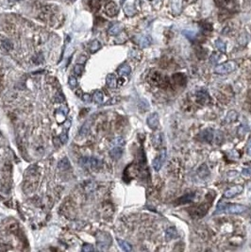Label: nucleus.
<instances>
[{
	"label": "nucleus",
	"instance_id": "obj_7",
	"mask_svg": "<svg viewBox=\"0 0 251 252\" xmlns=\"http://www.w3.org/2000/svg\"><path fill=\"white\" fill-rule=\"evenodd\" d=\"M102 236H99L97 238V242H98V246L101 249H106L110 247V244L111 242V239L110 237L109 234H105L102 233Z\"/></svg>",
	"mask_w": 251,
	"mask_h": 252
},
{
	"label": "nucleus",
	"instance_id": "obj_35",
	"mask_svg": "<svg viewBox=\"0 0 251 252\" xmlns=\"http://www.w3.org/2000/svg\"><path fill=\"white\" fill-rule=\"evenodd\" d=\"M183 34L186 35L188 38H190V39H193L195 36V33L193 32V31H191V32H190V31H183Z\"/></svg>",
	"mask_w": 251,
	"mask_h": 252
},
{
	"label": "nucleus",
	"instance_id": "obj_20",
	"mask_svg": "<svg viewBox=\"0 0 251 252\" xmlns=\"http://www.w3.org/2000/svg\"><path fill=\"white\" fill-rule=\"evenodd\" d=\"M195 197V194H188V195H185L184 196L179 198V203H188L192 201V199Z\"/></svg>",
	"mask_w": 251,
	"mask_h": 252
},
{
	"label": "nucleus",
	"instance_id": "obj_34",
	"mask_svg": "<svg viewBox=\"0 0 251 252\" xmlns=\"http://www.w3.org/2000/svg\"><path fill=\"white\" fill-rule=\"evenodd\" d=\"M246 152L249 156H251V137L248 139L246 144Z\"/></svg>",
	"mask_w": 251,
	"mask_h": 252
},
{
	"label": "nucleus",
	"instance_id": "obj_14",
	"mask_svg": "<svg viewBox=\"0 0 251 252\" xmlns=\"http://www.w3.org/2000/svg\"><path fill=\"white\" fill-rule=\"evenodd\" d=\"M176 236H177V233H176V230L174 227L166 229V240L170 241L174 238H176Z\"/></svg>",
	"mask_w": 251,
	"mask_h": 252
},
{
	"label": "nucleus",
	"instance_id": "obj_18",
	"mask_svg": "<svg viewBox=\"0 0 251 252\" xmlns=\"http://www.w3.org/2000/svg\"><path fill=\"white\" fill-rule=\"evenodd\" d=\"M100 48H101V44L99 43V41H97V40L93 41L92 43H91V45H90V51H91V53H95V52H96Z\"/></svg>",
	"mask_w": 251,
	"mask_h": 252
},
{
	"label": "nucleus",
	"instance_id": "obj_26",
	"mask_svg": "<svg viewBox=\"0 0 251 252\" xmlns=\"http://www.w3.org/2000/svg\"><path fill=\"white\" fill-rule=\"evenodd\" d=\"M90 6L93 9H99L100 8V1L99 0H91Z\"/></svg>",
	"mask_w": 251,
	"mask_h": 252
},
{
	"label": "nucleus",
	"instance_id": "obj_11",
	"mask_svg": "<svg viewBox=\"0 0 251 252\" xmlns=\"http://www.w3.org/2000/svg\"><path fill=\"white\" fill-rule=\"evenodd\" d=\"M106 83L110 88H115L117 85L116 78L113 74H109L106 78Z\"/></svg>",
	"mask_w": 251,
	"mask_h": 252
},
{
	"label": "nucleus",
	"instance_id": "obj_30",
	"mask_svg": "<svg viewBox=\"0 0 251 252\" xmlns=\"http://www.w3.org/2000/svg\"><path fill=\"white\" fill-rule=\"evenodd\" d=\"M68 82H69V85H70L71 87H76V86H77V84H78L77 79H76L75 77H73V76L69 77V80H68Z\"/></svg>",
	"mask_w": 251,
	"mask_h": 252
},
{
	"label": "nucleus",
	"instance_id": "obj_27",
	"mask_svg": "<svg viewBox=\"0 0 251 252\" xmlns=\"http://www.w3.org/2000/svg\"><path fill=\"white\" fill-rule=\"evenodd\" d=\"M112 144L115 146H122L125 144V140L122 137H117V138H115L113 140Z\"/></svg>",
	"mask_w": 251,
	"mask_h": 252
},
{
	"label": "nucleus",
	"instance_id": "obj_15",
	"mask_svg": "<svg viewBox=\"0 0 251 252\" xmlns=\"http://www.w3.org/2000/svg\"><path fill=\"white\" fill-rule=\"evenodd\" d=\"M117 242H118L119 247H121L124 251H127V252H129V251H131V250H132V247H131V246H130V244H129V243L126 242V241L121 240V239H117Z\"/></svg>",
	"mask_w": 251,
	"mask_h": 252
},
{
	"label": "nucleus",
	"instance_id": "obj_6",
	"mask_svg": "<svg viewBox=\"0 0 251 252\" xmlns=\"http://www.w3.org/2000/svg\"><path fill=\"white\" fill-rule=\"evenodd\" d=\"M147 125L148 127L152 130H156L157 128L159 127V124H160V118H159V114L157 112H154V113H151L149 116L147 117Z\"/></svg>",
	"mask_w": 251,
	"mask_h": 252
},
{
	"label": "nucleus",
	"instance_id": "obj_32",
	"mask_svg": "<svg viewBox=\"0 0 251 252\" xmlns=\"http://www.w3.org/2000/svg\"><path fill=\"white\" fill-rule=\"evenodd\" d=\"M218 60H219V55H218L217 53H213V54L211 56V59H210V60H211L212 64H216V62L218 61Z\"/></svg>",
	"mask_w": 251,
	"mask_h": 252
},
{
	"label": "nucleus",
	"instance_id": "obj_21",
	"mask_svg": "<svg viewBox=\"0 0 251 252\" xmlns=\"http://www.w3.org/2000/svg\"><path fill=\"white\" fill-rule=\"evenodd\" d=\"M238 118V113L234 111H229L227 115V118L226 120L228 122V123H231V122H234L235 120H237Z\"/></svg>",
	"mask_w": 251,
	"mask_h": 252
},
{
	"label": "nucleus",
	"instance_id": "obj_29",
	"mask_svg": "<svg viewBox=\"0 0 251 252\" xmlns=\"http://www.w3.org/2000/svg\"><path fill=\"white\" fill-rule=\"evenodd\" d=\"M60 140L61 141L62 144H65L67 142V140H68V134H67V132L65 130L62 131V133L60 135Z\"/></svg>",
	"mask_w": 251,
	"mask_h": 252
},
{
	"label": "nucleus",
	"instance_id": "obj_9",
	"mask_svg": "<svg viewBox=\"0 0 251 252\" xmlns=\"http://www.w3.org/2000/svg\"><path fill=\"white\" fill-rule=\"evenodd\" d=\"M198 138H200L199 140H201V141L210 143L213 139V133L211 130H205L198 135Z\"/></svg>",
	"mask_w": 251,
	"mask_h": 252
},
{
	"label": "nucleus",
	"instance_id": "obj_28",
	"mask_svg": "<svg viewBox=\"0 0 251 252\" xmlns=\"http://www.w3.org/2000/svg\"><path fill=\"white\" fill-rule=\"evenodd\" d=\"M82 71H83V66L81 65V64H77V65H75V67H74V72H75V74L77 75V76H80L81 74H82Z\"/></svg>",
	"mask_w": 251,
	"mask_h": 252
},
{
	"label": "nucleus",
	"instance_id": "obj_38",
	"mask_svg": "<svg viewBox=\"0 0 251 252\" xmlns=\"http://www.w3.org/2000/svg\"><path fill=\"white\" fill-rule=\"evenodd\" d=\"M122 1H123V2H124V1H125V0H122Z\"/></svg>",
	"mask_w": 251,
	"mask_h": 252
},
{
	"label": "nucleus",
	"instance_id": "obj_24",
	"mask_svg": "<svg viewBox=\"0 0 251 252\" xmlns=\"http://www.w3.org/2000/svg\"><path fill=\"white\" fill-rule=\"evenodd\" d=\"M1 45L2 46L6 49V50H10L13 48V44H12V42L9 41V40H3L1 42Z\"/></svg>",
	"mask_w": 251,
	"mask_h": 252
},
{
	"label": "nucleus",
	"instance_id": "obj_8",
	"mask_svg": "<svg viewBox=\"0 0 251 252\" xmlns=\"http://www.w3.org/2000/svg\"><path fill=\"white\" fill-rule=\"evenodd\" d=\"M118 12H119V8L114 2H110L105 7V13L110 17H113V16L117 15Z\"/></svg>",
	"mask_w": 251,
	"mask_h": 252
},
{
	"label": "nucleus",
	"instance_id": "obj_12",
	"mask_svg": "<svg viewBox=\"0 0 251 252\" xmlns=\"http://www.w3.org/2000/svg\"><path fill=\"white\" fill-rule=\"evenodd\" d=\"M138 43L141 47H147L151 44V38L149 36H142L139 38Z\"/></svg>",
	"mask_w": 251,
	"mask_h": 252
},
{
	"label": "nucleus",
	"instance_id": "obj_10",
	"mask_svg": "<svg viewBox=\"0 0 251 252\" xmlns=\"http://www.w3.org/2000/svg\"><path fill=\"white\" fill-rule=\"evenodd\" d=\"M123 150L122 148H120V146H115L111 150V157L113 160H119L122 156Z\"/></svg>",
	"mask_w": 251,
	"mask_h": 252
},
{
	"label": "nucleus",
	"instance_id": "obj_37",
	"mask_svg": "<svg viewBox=\"0 0 251 252\" xmlns=\"http://www.w3.org/2000/svg\"><path fill=\"white\" fill-rule=\"evenodd\" d=\"M9 1L12 3V2H16V1H18V0H9Z\"/></svg>",
	"mask_w": 251,
	"mask_h": 252
},
{
	"label": "nucleus",
	"instance_id": "obj_25",
	"mask_svg": "<svg viewBox=\"0 0 251 252\" xmlns=\"http://www.w3.org/2000/svg\"><path fill=\"white\" fill-rule=\"evenodd\" d=\"M220 4H221L222 6H224V7H226V8L228 9V7H229V8L233 7L234 1H233V0H220Z\"/></svg>",
	"mask_w": 251,
	"mask_h": 252
},
{
	"label": "nucleus",
	"instance_id": "obj_19",
	"mask_svg": "<svg viewBox=\"0 0 251 252\" xmlns=\"http://www.w3.org/2000/svg\"><path fill=\"white\" fill-rule=\"evenodd\" d=\"M93 101H95L96 103L102 104L103 103V93L100 91H96V92H95V93H93Z\"/></svg>",
	"mask_w": 251,
	"mask_h": 252
},
{
	"label": "nucleus",
	"instance_id": "obj_5",
	"mask_svg": "<svg viewBox=\"0 0 251 252\" xmlns=\"http://www.w3.org/2000/svg\"><path fill=\"white\" fill-rule=\"evenodd\" d=\"M80 164L84 167H88V168H93L96 169L100 165V162L96 159V158H87V157H84V158L80 159Z\"/></svg>",
	"mask_w": 251,
	"mask_h": 252
},
{
	"label": "nucleus",
	"instance_id": "obj_4",
	"mask_svg": "<svg viewBox=\"0 0 251 252\" xmlns=\"http://www.w3.org/2000/svg\"><path fill=\"white\" fill-rule=\"evenodd\" d=\"M244 191V186L243 185H236V186H232L227 190H226V192L224 193V197L226 198H231L234 197L240 194H242V192Z\"/></svg>",
	"mask_w": 251,
	"mask_h": 252
},
{
	"label": "nucleus",
	"instance_id": "obj_36",
	"mask_svg": "<svg viewBox=\"0 0 251 252\" xmlns=\"http://www.w3.org/2000/svg\"><path fill=\"white\" fill-rule=\"evenodd\" d=\"M82 100L85 101V102H90L91 101V96L89 93H84L82 96Z\"/></svg>",
	"mask_w": 251,
	"mask_h": 252
},
{
	"label": "nucleus",
	"instance_id": "obj_23",
	"mask_svg": "<svg viewBox=\"0 0 251 252\" xmlns=\"http://www.w3.org/2000/svg\"><path fill=\"white\" fill-rule=\"evenodd\" d=\"M215 46L218 48L219 51H221L222 53H225L226 50H227V49H226V48H227V47H226V44L224 43L223 41H221V40H217V41L215 42Z\"/></svg>",
	"mask_w": 251,
	"mask_h": 252
},
{
	"label": "nucleus",
	"instance_id": "obj_3",
	"mask_svg": "<svg viewBox=\"0 0 251 252\" xmlns=\"http://www.w3.org/2000/svg\"><path fill=\"white\" fill-rule=\"evenodd\" d=\"M165 159H166V149H162L161 151V153L153 160L152 165H153V168L155 169V171L158 172L161 170V168H162Z\"/></svg>",
	"mask_w": 251,
	"mask_h": 252
},
{
	"label": "nucleus",
	"instance_id": "obj_16",
	"mask_svg": "<svg viewBox=\"0 0 251 252\" xmlns=\"http://www.w3.org/2000/svg\"><path fill=\"white\" fill-rule=\"evenodd\" d=\"M122 29V26L120 24H114L113 26H111L109 29V33L111 35H117L120 33V31Z\"/></svg>",
	"mask_w": 251,
	"mask_h": 252
},
{
	"label": "nucleus",
	"instance_id": "obj_2",
	"mask_svg": "<svg viewBox=\"0 0 251 252\" xmlns=\"http://www.w3.org/2000/svg\"><path fill=\"white\" fill-rule=\"evenodd\" d=\"M247 210V208L246 206L240 205V204H229V205H226L225 207H222L221 210H217L216 214L218 212H225L227 214H243Z\"/></svg>",
	"mask_w": 251,
	"mask_h": 252
},
{
	"label": "nucleus",
	"instance_id": "obj_17",
	"mask_svg": "<svg viewBox=\"0 0 251 252\" xmlns=\"http://www.w3.org/2000/svg\"><path fill=\"white\" fill-rule=\"evenodd\" d=\"M58 167H59V169H60V170H67L68 168L70 167V162H69V160L67 158L62 159L59 163Z\"/></svg>",
	"mask_w": 251,
	"mask_h": 252
},
{
	"label": "nucleus",
	"instance_id": "obj_22",
	"mask_svg": "<svg viewBox=\"0 0 251 252\" xmlns=\"http://www.w3.org/2000/svg\"><path fill=\"white\" fill-rule=\"evenodd\" d=\"M89 130H90V124H89V122H86V123L81 127V129H80V130H79V135H80V136H83V137H84V136H86V135L88 134Z\"/></svg>",
	"mask_w": 251,
	"mask_h": 252
},
{
	"label": "nucleus",
	"instance_id": "obj_31",
	"mask_svg": "<svg viewBox=\"0 0 251 252\" xmlns=\"http://www.w3.org/2000/svg\"><path fill=\"white\" fill-rule=\"evenodd\" d=\"M242 175L246 177H251V167L249 168H245L242 171Z\"/></svg>",
	"mask_w": 251,
	"mask_h": 252
},
{
	"label": "nucleus",
	"instance_id": "obj_33",
	"mask_svg": "<svg viewBox=\"0 0 251 252\" xmlns=\"http://www.w3.org/2000/svg\"><path fill=\"white\" fill-rule=\"evenodd\" d=\"M93 247L91 245H84L82 247V251H84V252H89V251H93Z\"/></svg>",
	"mask_w": 251,
	"mask_h": 252
},
{
	"label": "nucleus",
	"instance_id": "obj_13",
	"mask_svg": "<svg viewBox=\"0 0 251 252\" xmlns=\"http://www.w3.org/2000/svg\"><path fill=\"white\" fill-rule=\"evenodd\" d=\"M131 72V68L128 64H123L118 68V73L120 76H129Z\"/></svg>",
	"mask_w": 251,
	"mask_h": 252
},
{
	"label": "nucleus",
	"instance_id": "obj_1",
	"mask_svg": "<svg viewBox=\"0 0 251 252\" xmlns=\"http://www.w3.org/2000/svg\"><path fill=\"white\" fill-rule=\"evenodd\" d=\"M236 68H237L236 62L233 60H229L225 62V64L217 65L214 69V72L219 75H226V74H229V73H232L234 70H236Z\"/></svg>",
	"mask_w": 251,
	"mask_h": 252
}]
</instances>
